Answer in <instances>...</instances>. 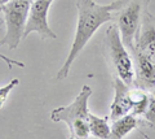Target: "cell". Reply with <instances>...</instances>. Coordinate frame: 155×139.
<instances>
[{
	"label": "cell",
	"instance_id": "6",
	"mask_svg": "<svg viewBox=\"0 0 155 139\" xmlns=\"http://www.w3.org/2000/svg\"><path fill=\"white\" fill-rule=\"evenodd\" d=\"M52 3L53 0H34L31 3L23 39H26L31 33H35L44 40L57 38V35L48 25V11Z\"/></svg>",
	"mask_w": 155,
	"mask_h": 139
},
{
	"label": "cell",
	"instance_id": "1",
	"mask_svg": "<svg viewBox=\"0 0 155 139\" xmlns=\"http://www.w3.org/2000/svg\"><path fill=\"white\" fill-rule=\"evenodd\" d=\"M116 8V2H111L106 5L97 4L94 0H76V9H78V22H76V31L72 40L71 50L67 55V59L57 71L56 79L64 81L67 78L70 73L71 65L89 39L94 35V33L104 25V23L113 21V12Z\"/></svg>",
	"mask_w": 155,
	"mask_h": 139
},
{
	"label": "cell",
	"instance_id": "11",
	"mask_svg": "<svg viewBox=\"0 0 155 139\" xmlns=\"http://www.w3.org/2000/svg\"><path fill=\"white\" fill-rule=\"evenodd\" d=\"M109 117H98L89 113V133L96 139H110L111 126L109 125Z\"/></svg>",
	"mask_w": 155,
	"mask_h": 139
},
{
	"label": "cell",
	"instance_id": "3",
	"mask_svg": "<svg viewBox=\"0 0 155 139\" xmlns=\"http://www.w3.org/2000/svg\"><path fill=\"white\" fill-rule=\"evenodd\" d=\"M116 8L113 12V21L118 26L120 36L129 51L134 48V38L150 0H115Z\"/></svg>",
	"mask_w": 155,
	"mask_h": 139
},
{
	"label": "cell",
	"instance_id": "12",
	"mask_svg": "<svg viewBox=\"0 0 155 139\" xmlns=\"http://www.w3.org/2000/svg\"><path fill=\"white\" fill-rule=\"evenodd\" d=\"M150 96H151V94H149L147 91L142 89L134 87L130 90V99H132V111H130V113L137 117L143 116V113L146 112L149 107Z\"/></svg>",
	"mask_w": 155,
	"mask_h": 139
},
{
	"label": "cell",
	"instance_id": "13",
	"mask_svg": "<svg viewBox=\"0 0 155 139\" xmlns=\"http://www.w3.org/2000/svg\"><path fill=\"white\" fill-rule=\"evenodd\" d=\"M143 118L149 123V126L155 129V94H151V96H150L149 107L146 112L143 113Z\"/></svg>",
	"mask_w": 155,
	"mask_h": 139
},
{
	"label": "cell",
	"instance_id": "18",
	"mask_svg": "<svg viewBox=\"0 0 155 139\" xmlns=\"http://www.w3.org/2000/svg\"><path fill=\"white\" fill-rule=\"evenodd\" d=\"M151 94H155V91H154V92H151Z\"/></svg>",
	"mask_w": 155,
	"mask_h": 139
},
{
	"label": "cell",
	"instance_id": "17",
	"mask_svg": "<svg viewBox=\"0 0 155 139\" xmlns=\"http://www.w3.org/2000/svg\"><path fill=\"white\" fill-rule=\"evenodd\" d=\"M4 23H5V21H4V18H3L2 16H0V27H2V26L4 25Z\"/></svg>",
	"mask_w": 155,
	"mask_h": 139
},
{
	"label": "cell",
	"instance_id": "9",
	"mask_svg": "<svg viewBox=\"0 0 155 139\" xmlns=\"http://www.w3.org/2000/svg\"><path fill=\"white\" fill-rule=\"evenodd\" d=\"M134 48L155 59V17L145 13L134 38Z\"/></svg>",
	"mask_w": 155,
	"mask_h": 139
},
{
	"label": "cell",
	"instance_id": "7",
	"mask_svg": "<svg viewBox=\"0 0 155 139\" xmlns=\"http://www.w3.org/2000/svg\"><path fill=\"white\" fill-rule=\"evenodd\" d=\"M134 61V87L147 92L155 91V59L133 48L130 51Z\"/></svg>",
	"mask_w": 155,
	"mask_h": 139
},
{
	"label": "cell",
	"instance_id": "14",
	"mask_svg": "<svg viewBox=\"0 0 155 139\" xmlns=\"http://www.w3.org/2000/svg\"><path fill=\"white\" fill-rule=\"evenodd\" d=\"M19 83V79L18 78H14L12 79L9 83H7L5 86H3V87H0V109L3 108L4 103H5V100L8 99L9 94H11V91L16 87V86Z\"/></svg>",
	"mask_w": 155,
	"mask_h": 139
},
{
	"label": "cell",
	"instance_id": "10",
	"mask_svg": "<svg viewBox=\"0 0 155 139\" xmlns=\"http://www.w3.org/2000/svg\"><path fill=\"white\" fill-rule=\"evenodd\" d=\"M138 123H140V121H138L137 116H134L132 113H128L123 117L115 120V121H113V123H111L110 139H123L132 130H134V129L138 126Z\"/></svg>",
	"mask_w": 155,
	"mask_h": 139
},
{
	"label": "cell",
	"instance_id": "8",
	"mask_svg": "<svg viewBox=\"0 0 155 139\" xmlns=\"http://www.w3.org/2000/svg\"><path fill=\"white\" fill-rule=\"evenodd\" d=\"M132 86H128L123 82L119 77L114 78V100L110 107V121L113 122L115 120L125 116L132 111V99H130V89Z\"/></svg>",
	"mask_w": 155,
	"mask_h": 139
},
{
	"label": "cell",
	"instance_id": "5",
	"mask_svg": "<svg viewBox=\"0 0 155 139\" xmlns=\"http://www.w3.org/2000/svg\"><path fill=\"white\" fill-rule=\"evenodd\" d=\"M30 7L31 3L26 0H11L0 8L7 26V33L0 40V47L7 46L9 50H16L21 40H23Z\"/></svg>",
	"mask_w": 155,
	"mask_h": 139
},
{
	"label": "cell",
	"instance_id": "2",
	"mask_svg": "<svg viewBox=\"0 0 155 139\" xmlns=\"http://www.w3.org/2000/svg\"><path fill=\"white\" fill-rule=\"evenodd\" d=\"M92 95V89L88 85L81 87L80 92L69 105L57 107L51 112L53 122H65L70 129L69 139H88L89 133V108L88 100Z\"/></svg>",
	"mask_w": 155,
	"mask_h": 139
},
{
	"label": "cell",
	"instance_id": "16",
	"mask_svg": "<svg viewBox=\"0 0 155 139\" xmlns=\"http://www.w3.org/2000/svg\"><path fill=\"white\" fill-rule=\"evenodd\" d=\"M9 2H11V0H0V8L4 7V5H5V4H8Z\"/></svg>",
	"mask_w": 155,
	"mask_h": 139
},
{
	"label": "cell",
	"instance_id": "4",
	"mask_svg": "<svg viewBox=\"0 0 155 139\" xmlns=\"http://www.w3.org/2000/svg\"><path fill=\"white\" fill-rule=\"evenodd\" d=\"M106 52L109 56V63L115 71V77L125 82L128 86L134 85V61L132 54L124 46L120 36L119 29L115 25H110L105 33Z\"/></svg>",
	"mask_w": 155,
	"mask_h": 139
},
{
	"label": "cell",
	"instance_id": "15",
	"mask_svg": "<svg viewBox=\"0 0 155 139\" xmlns=\"http://www.w3.org/2000/svg\"><path fill=\"white\" fill-rule=\"evenodd\" d=\"M0 59H2L4 63H7V65H8V68L9 69H12L14 65L16 66H19V68H25V63H21V61H17V60H13V59H11V57H8V56H5V55H2L0 54Z\"/></svg>",
	"mask_w": 155,
	"mask_h": 139
}]
</instances>
